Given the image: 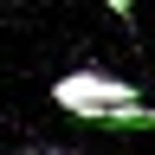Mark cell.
Segmentation results:
<instances>
[{"mask_svg":"<svg viewBox=\"0 0 155 155\" xmlns=\"http://www.w3.org/2000/svg\"><path fill=\"white\" fill-rule=\"evenodd\" d=\"M104 7H110L116 19H136V0H104Z\"/></svg>","mask_w":155,"mask_h":155,"instance_id":"7a4b0ae2","label":"cell"},{"mask_svg":"<svg viewBox=\"0 0 155 155\" xmlns=\"http://www.w3.org/2000/svg\"><path fill=\"white\" fill-rule=\"evenodd\" d=\"M136 97H142V91H136L129 78H116V71H91V65H84V71H65V78L52 84V104L65 110V116H78V123H97L104 110L136 104Z\"/></svg>","mask_w":155,"mask_h":155,"instance_id":"6da1fadb","label":"cell"},{"mask_svg":"<svg viewBox=\"0 0 155 155\" xmlns=\"http://www.w3.org/2000/svg\"><path fill=\"white\" fill-rule=\"evenodd\" d=\"M39 155H84V149H39Z\"/></svg>","mask_w":155,"mask_h":155,"instance_id":"3957f363","label":"cell"}]
</instances>
